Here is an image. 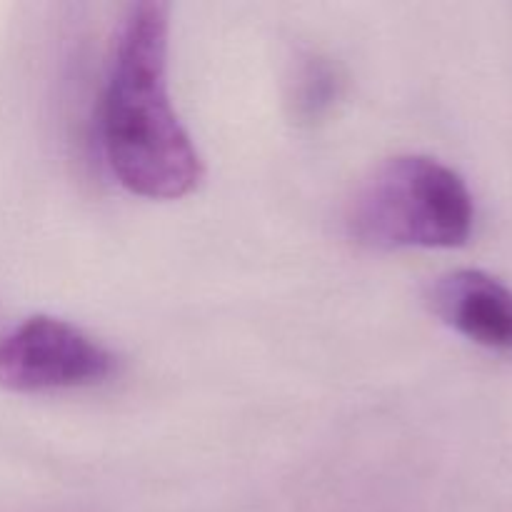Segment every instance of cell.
<instances>
[{
	"instance_id": "7a4b0ae2",
	"label": "cell",
	"mask_w": 512,
	"mask_h": 512,
	"mask_svg": "<svg viewBox=\"0 0 512 512\" xmlns=\"http://www.w3.org/2000/svg\"><path fill=\"white\" fill-rule=\"evenodd\" d=\"M348 228L370 250H450L475 228L473 193L453 168L400 155L373 170L350 203Z\"/></svg>"
},
{
	"instance_id": "6da1fadb",
	"label": "cell",
	"mask_w": 512,
	"mask_h": 512,
	"mask_svg": "<svg viewBox=\"0 0 512 512\" xmlns=\"http://www.w3.org/2000/svg\"><path fill=\"white\" fill-rule=\"evenodd\" d=\"M168 50V5H130L115 35L98 108L110 173L148 200L185 198L203 180V160L170 100Z\"/></svg>"
},
{
	"instance_id": "3957f363",
	"label": "cell",
	"mask_w": 512,
	"mask_h": 512,
	"mask_svg": "<svg viewBox=\"0 0 512 512\" xmlns=\"http://www.w3.org/2000/svg\"><path fill=\"white\" fill-rule=\"evenodd\" d=\"M118 358L68 320L35 315L0 333V388L63 393L105 383Z\"/></svg>"
},
{
	"instance_id": "5b68a950",
	"label": "cell",
	"mask_w": 512,
	"mask_h": 512,
	"mask_svg": "<svg viewBox=\"0 0 512 512\" xmlns=\"http://www.w3.org/2000/svg\"><path fill=\"white\" fill-rule=\"evenodd\" d=\"M340 95L338 70L325 58H305L295 70L290 105L300 123H318Z\"/></svg>"
},
{
	"instance_id": "277c9868",
	"label": "cell",
	"mask_w": 512,
	"mask_h": 512,
	"mask_svg": "<svg viewBox=\"0 0 512 512\" xmlns=\"http://www.w3.org/2000/svg\"><path fill=\"white\" fill-rule=\"evenodd\" d=\"M430 308L480 348L512 353V290L483 270H453L430 288Z\"/></svg>"
}]
</instances>
